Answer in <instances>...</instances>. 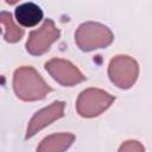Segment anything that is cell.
<instances>
[{
  "instance_id": "7a4b0ae2",
  "label": "cell",
  "mask_w": 152,
  "mask_h": 152,
  "mask_svg": "<svg viewBox=\"0 0 152 152\" xmlns=\"http://www.w3.org/2000/svg\"><path fill=\"white\" fill-rule=\"evenodd\" d=\"M113 39L114 36L107 26L94 21L81 24L75 32V42L77 46L86 52L107 48L112 44Z\"/></svg>"
},
{
  "instance_id": "52a82bcc",
  "label": "cell",
  "mask_w": 152,
  "mask_h": 152,
  "mask_svg": "<svg viewBox=\"0 0 152 152\" xmlns=\"http://www.w3.org/2000/svg\"><path fill=\"white\" fill-rule=\"evenodd\" d=\"M64 107H65V103L63 101H55L50 106L38 110L28 121L25 139L27 140L32 138L39 131H42L46 126L51 125L53 121L62 118L64 115Z\"/></svg>"
},
{
  "instance_id": "5b68a950",
  "label": "cell",
  "mask_w": 152,
  "mask_h": 152,
  "mask_svg": "<svg viewBox=\"0 0 152 152\" xmlns=\"http://www.w3.org/2000/svg\"><path fill=\"white\" fill-rule=\"evenodd\" d=\"M59 38V30L52 19H45L43 25L28 34L26 50L33 56H40L49 51L52 43Z\"/></svg>"
},
{
  "instance_id": "6da1fadb",
  "label": "cell",
  "mask_w": 152,
  "mask_h": 152,
  "mask_svg": "<svg viewBox=\"0 0 152 152\" xmlns=\"http://www.w3.org/2000/svg\"><path fill=\"white\" fill-rule=\"evenodd\" d=\"M13 90L17 97L23 101H39L51 91V88L36 69L24 65L14 71Z\"/></svg>"
},
{
  "instance_id": "ba28073f",
  "label": "cell",
  "mask_w": 152,
  "mask_h": 152,
  "mask_svg": "<svg viewBox=\"0 0 152 152\" xmlns=\"http://www.w3.org/2000/svg\"><path fill=\"white\" fill-rule=\"evenodd\" d=\"M14 17L20 26L30 28L37 26L43 20V11L34 2H24L17 6Z\"/></svg>"
},
{
  "instance_id": "3957f363",
  "label": "cell",
  "mask_w": 152,
  "mask_h": 152,
  "mask_svg": "<svg viewBox=\"0 0 152 152\" xmlns=\"http://www.w3.org/2000/svg\"><path fill=\"white\" fill-rule=\"evenodd\" d=\"M114 100V96L102 89L89 88L78 95L76 110L82 118H95L107 110Z\"/></svg>"
},
{
  "instance_id": "277c9868",
  "label": "cell",
  "mask_w": 152,
  "mask_h": 152,
  "mask_svg": "<svg viewBox=\"0 0 152 152\" xmlns=\"http://www.w3.org/2000/svg\"><path fill=\"white\" fill-rule=\"evenodd\" d=\"M139 75V65L137 61L129 56L120 55L110 59L108 65V76L116 87L121 89L131 88Z\"/></svg>"
},
{
  "instance_id": "8992f818",
  "label": "cell",
  "mask_w": 152,
  "mask_h": 152,
  "mask_svg": "<svg viewBox=\"0 0 152 152\" xmlns=\"http://www.w3.org/2000/svg\"><path fill=\"white\" fill-rule=\"evenodd\" d=\"M45 70L63 87H72L86 80V76L71 62L63 58H52L45 63Z\"/></svg>"
},
{
  "instance_id": "30bf717a",
  "label": "cell",
  "mask_w": 152,
  "mask_h": 152,
  "mask_svg": "<svg viewBox=\"0 0 152 152\" xmlns=\"http://www.w3.org/2000/svg\"><path fill=\"white\" fill-rule=\"evenodd\" d=\"M0 21L2 25V37L8 43H17L24 36V30L18 26L10 12L2 11L0 13Z\"/></svg>"
},
{
  "instance_id": "9c48e42d",
  "label": "cell",
  "mask_w": 152,
  "mask_h": 152,
  "mask_svg": "<svg viewBox=\"0 0 152 152\" xmlns=\"http://www.w3.org/2000/svg\"><path fill=\"white\" fill-rule=\"evenodd\" d=\"M74 140L75 135L71 133H55L40 141L37 152H64L72 145Z\"/></svg>"
},
{
  "instance_id": "8fae6325",
  "label": "cell",
  "mask_w": 152,
  "mask_h": 152,
  "mask_svg": "<svg viewBox=\"0 0 152 152\" xmlns=\"http://www.w3.org/2000/svg\"><path fill=\"white\" fill-rule=\"evenodd\" d=\"M118 152H145V148L144 146L137 141V140H128V141H125Z\"/></svg>"
}]
</instances>
